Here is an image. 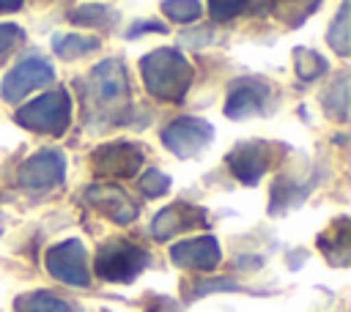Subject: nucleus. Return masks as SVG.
Wrapping results in <instances>:
<instances>
[{
  "instance_id": "nucleus-1",
  "label": "nucleus",
  "mask_w": 351,
  "mask_h": 312,
  "mask_svg": "<svg viewBox=\"0 0 351 312\" xmlns=\"http://www.w3.org/2000/svg\"><path fill=\"white\" fill-rule=\"evenodd\" d=\"M85 99V120L93 123H123L129 112V79L126 68L118 57H107L90 68L82 82Z\"/></svg>"
},
{
  "instance_id": "nucleus-2",
  "label": "nucleus",
  "mask_w": 351,
  "mask_h": 312,
  "mask_svg": "<svg viewBox=\"0 0 351 312\" xmlns=\"http://www.w3.org/2000/svg\"><path fill=\"white\" fill-rule=\"evenodd\" d=\"M143 85L154 99L162 101H181L192 85V66L176 47H159L140 57Z\"/></svg>"
},
{
  "instance_id": "nucleus-3",
  "label": "nucleus",
  "mask_w": 351,
  "mask_h": 312,
  "mask_svg": "<svg viewBox=\"0 0 351 312\" xmlns=\"http://www.w3.org/2000/svg\"><path fill=\"white\" fill-rule=\"evenodd\" d=\"M154 263L151 252L126 241V238H110L96 249L93 271L104 282H132L137 279L148 265Z\"/></svg>"
},
{
  "instance_id": "nucleus-4",
  "label": "nucleus",
  "mask_w": 351,
  "mask_h": 312,
  "mask_svg": "<svg viewBox=\"0 0 351 312\" xmlns=\"http://www.w3.org/2000/svg\"><path fill=\"white\" fill-rule=\"evenodd\" d=\"M16 123L27 131L60 137L71 123V96L66 90H49L16 109Z\"/></svg>"
},
{
  "instance_id": "nucleus-5",
  "label": "nucleus",
  "mask_w": 351,
  "mask_h": 312,
  "mask_svg": "<svg viewBox=\"0 0 351 312\" xmlns=\"http://www.w3.org/2000/svg\"><path fill=\"white\" fill-rule=\"evenodd\" d=\"M277 153H280V145L263 142V140H250V142H239L225 156V161L236 181L255 186L269 172V167L277 161Z\"/></svg>"
},
{
  "instance_id": "nucleus-6",
  "label": "nucleus",
  "mask_w": 351,
  "mask_h": 312,
  "mask_svg": "<svg viewBox=\"0 0 351 312\" xmlns=\"http://www.w3.org/2000/svg\"><path fill=\"white\" fill-rule=\"evenodd\" d=\"M47 271L52 279L63 282V285H74V287H88L90 285V271H88V255L80 238H69L60 241L55 246L47 249Z\"/></svg>"
},
{
  "instance_id": "nucleus-7",
  "label": "nucleus",
  "mask_w": 351,
  "mask_h": 312,
  "mask_svg": "<svg viewBox=\"0 0 351 312\" xmlns=\"http://www.w3.org/2000/svg\"><path fill=\"white\" fill-rule=\"evenodd\" d=\"M211 140L214 126L203 118H176L162 129V145L178 159H192L203 153Z\"/></svg>"
},
{
  "instance_id": "nucleus-8",
  "label": "nucleus",
  "mask_w": 351,
  "mask_h": 312,
  "mask_svg": "<svg viewBox=\"0 0 351 312\" xmlns=\"http://www.w3.org/2000/svg\"><path fill=\"white\" fill-rule=\"evenodd\" d=\"M63 178H66V156L55 148H44V151L33 153L30 159H25L19 167V175H16L19 186L33 194L60 186Z\"/></svg>"
},
{
  "instance_id": "nucleus-9",
  "label": "nucleus",
  "mask_w": 351,
  "mask_h": 312,
  "mask_svg": "<svg viewBox=\"0 0 351 312\" xmlns=\"http://www.w3.org/2000/svg\"><path fill=\"white\" fill-rule=\"evenodd\" d=\"M55 82V68L49 60L44 57H25L22 63H16L5 77H3V85H0V93L8 104H19L27 93L38 90V88H47Z\"/></svg>"
},
{
  "instance_id": "nucleus-10",
  "label": "nucleus",
  "mask_w": 351,
  "mask_h": 312,
  "mask_svg": "<svg viewBox=\"0 0 351 312\" xmlns=\"http://www.w3.org/2000/svg\"><path fill=\"white\" fill-rule=\"evenodd\" d=\"M271 85L261 77H241L230 85L228 90V101H225V115L233 120L241 118H252V115H263L271 109Z\"/></svg>"
},
{
  "instance_id": "nucleus-11",
  "label": "nucleus",
  "mask_w": 351,
  "mask_h": 312,
  "mask_svg": "<svg viewBox=\"0 0 351 312\" xmlns=\"http://www.w3.org/2000/svg\"><path fill=\"white\" fill-rule=\"evenodd\" d=\"M145 156L137 142H104L90 153V167L99 178H132Z\"/></svg>"
},
{
  "instance_id": "nucleus-12",
  "label": "nucleus",
  "mask_w": 351,
  "mask_h": 312,
  "mask_svg": "<svg viewBox=\"0 0 351 312\" xmlns=\"http://www.w3.org/2000/svg\"><path fill=\"white\" fill-rule=\"evenodd\" d=\"M82 200L85 205H90L93 211L104 213L107 219L118 222V224H129L137 219V205L132 203V197L115 186V183H90L85 192H82Z\"/></svg>"
},
{
  "instance_id": "nucleus-13",
  "label": "nucleus",
  "mask_w": 351,
  "mask_h": 312,
  "mask_svg": "<svg viewBox=\"0 0 351 312\" xmlns=\"http://www.w3.org/2000/svg\"><path fill=\"white\" fill-rule=\"evenodd\" d=\"M170 260L178 268H189V271H211L219 265L222 260V249L219 241L214 235H200V238H186L178 241L176 246H170Z\"/></svg>"
},
{
  "instance_id": "nucleus-14",
  "label": "nucleus",
  "mask_w": 351,
  "mask_h": 312,
  "mask_svg": "<svg viewBox=\"0 0 351 312\" xmlns=\"http://www.w3.org/2000/svg\"><path fill=\"white\" fill-rule=\"evenodd\" d=\"M206 222V211L189 203H173L167 208H162L154 219H151V235L156 241H167L176 233H184L189 227H197Z\"/></svg>"
},
{
  "instance_id": "nucleus-15",
  "label": "nucleus",
  "mask_w": 351,
  "mask_h": 312,
  "mask_svg": "<svg viewBox=\"0 0 351 312\" xmlns=\"http://www.w3.org/2000/svg\"><path fill=\"white\" fill-rule=\"evenodd\" d=\"M318 244H321V249H324V255H326V260L329 263H335V265H346L348 263V219H337L335 224H329V230L326 233H321L318 235Z\"/></svg>"
},
{
  "instance_id": "nucleus-16",
  "label": "nucleus",
  "mask_w": 351,
  "mask_h": 312,
  "mask_svg": "<svg viewBox=\"0 0 351 312\" xmlns=\"http://www.w3.org/2000/svg\"><path fill=\"white\" fill-rule=\"evenodd\" d=\"M14 309L16 312H80L71 301H66L55 293H47V290H30V293L19 296L14 301Z\"/></svg>"
},
{
  "instance_id": "nucleus-17",
  "label": "nucleus",
  "mask_w": 351,
  "mask_h": 312,
  "mask_svg": "<svg viewBox=\"0 0 351 312\" xmlns=\"http://www.w3.org/2000/svg\"><path fill=\"white\" fill-rule=\"evenodd\" d=\"M52 49L63 60H77L88 52H96L99 38L96 36H77V33H55L52 36Z\"/></svg>"
},
{
  "instance_id": "nucleus-18",
  "label": "nucleus",
  "mask_w": 351,
  "mask_h": 312,
  "mask_svg": "<svg viewBox=\"0 0 351 312\" xmlns=\"http://www.w3.org/2000/svg\"><path fill=\"white\" fill-rule=\"evenodd\" d=\"M324 0H271V14L285 22L288 27H299L307 16L315 14V8L321 5Z\"/></svg>"
},
{
  "instance_id": "nucleus-19",
  "label": "nucleus",
  "mask_w": 351,
  "mask_h": 312,
  "mask_svg": "<svg viewBox=\"0 0 351 312\" xmlns=\"http://www.w3.org/2000/svg\"><path fill=\"white\" fill-rule=\"evenodd\" d=\"M315 186V181H310V183H293L291 178H280L277 183H274V189H271V213H282L285 208H291V205H299V200L304 197V194H310V189Z\"/></svg>"
},
{
  "instance_id": "nucleus-20",
  "label": "nucleus",
  "mask_w": 351,
  "mask_h": 312,
  "mask_svg": "<svg viewBox=\"0 0 351 312\" xmlns=\"http://www.w3.org/2000/svg\"><path fill=\"white\" fill-rule=\"evenodd\" d=\"M348 0H343V5H340V11L335 14V19H332V25H329V33H326V41H329V47L337 52V55H348L351 52V14H348Z\"/></svg>"
},
{
  "instance_id": "nucleus-21",
  "label": "nucleus",
  "mask_w": 351,
  "mask_h": 312,
  "mask_svg": "<svg viewBox=\"0 0 351 312\" xmlns=\"http://www.w3.org/2000/svg\"><path fill=\"white\" fill-rule=\"evenodd\" d=\"M324 107L335 120H348V74H340L324 93Z\"/></svg>"
},
{
  "instance_id": "nucleus-22",
  "label": "nucleus",
  "mask_w": 351,
  "mask_h": 312,
  "mask_svg": "<svg viewBox=\"0 0 351 312\" xmlns=\"http://www.w3.org/2000/svg\"><path fill=\"white\" fill-rule=\"evenodd\" d=\"M293 68H296V74H299L302 79L313 82V79H318L324 71H329V63H326V57H321L315 49L296 47V49H293Z\"/></svg>"
},
{
  "instance_id": "nucleus-23",
  "label": "nucleus",
  "mask_w": 351,
  "mask_h": 312,
  "mask_svg": "<svg viewBox=\"0 0 351 312\" xmlns=\"http://www.w3.org/2000/svg\"><path fill=\"white\" fill-rule=\"evenodd\" d=\"M69 22L82 25V27H107L110 22H115V14L107 5L90 3V5H80V8L69 11Z\"/></svg>"
},
{
  "instance_id": "nucleus-24",
  "label": "nucleus",
  "mask_w": 351,
  "mask_h": 312,
  "mask_svg": "<svg viewBox=\"0 0 351 312\" xmlns=\"http://www.w3.org/2000/svg\"><path fill=\"white\" fill-rule=\"evenodd\" d=\"M162 14L178 25H186V22L200 19L203 5L200 0H162Z\"/></svg>"
},
{
  "instance_id": "nucleus-25",
  "label": "nucleus",
  "mask_w": 351,
  "mask_h": 312,
  "mask_svg": "<svg viewBox=\"0 0 351 312\" xmlns=\"http://www.w3.org/2000/svg\"><path fill=\"white\" fill-rule=\"evenodd\" d=\"M137 189L145 197H162L170 192V175H165L162 170H145L137 181Z\"/></svg>"
},
{
  "instance_id": "nucleus-26",
  "label": "nucleus",
  "mask_w": 351,
  "mask_h": 312,
  "mask_svg": "<svg viewBox=\"0 0 351 312\" xmlns=\"http://www.w3.org/2000/svg\"><path fill=\"white\" fill-rule=\"evenodd\" d=\"M25 41V30L14 22H3L0 25V63Z\"/></svg>"
},
{
  "instance_id": "nucleus-27",
  "label": "nucleus",
  "mask_w": 351,
  "mask_h": 312,
  "mask_svg": "<svg viewBox=\"0 0 351 312\" xmlns=\"http://www.w3.org/2000/svg\"><path fill=\"white\" fill-rule=\"evenodd\" d=\"M247 5V0H208V11L217 22H228L236 14H241Z\"/></svg>"
},
{
  "instance_id": "nucleus-28",
  "label": "nucleus",
  "mask_w": 351,
  "mask_h": 312,
  "mask_svg": "<svg viewBox=\"0 0 351 312\" xmlns=\"http://www.w3.org/2000/svg\"><path fill=\"white\" fill-rule=\"evenodd\" d=\"M195 290H197V296H203V293H214V290H239V285L233 279H211V282H200Z\"/></svg>"
},
{
  "instance_id": "nucleus-29",
  "label": "nucleus",
  "mask_w": 351,
  "mask_h": 312,
  "mask_svg": "<svg viewBox=\"0 0 351 312\" xmlns=\"http://www.w3.org/2000/svg\"><path fill=\"white\" fill-rule=\"evenodd\" d=\"M140 33H167V27L162 25V22H137V25H132L129 27V33H126V38H137Z\"/></svg>"
},
{
  "instance_id": "nucleus-30",
  "label": "nucleus",
  "mask_w": 351,
  "mask_h": 312,
  "mask_svg": "<svg viewBox=\"0 0 351 312\" xmlns=\"http://www.w3.org/2000/svg\"><path fill=\"white\" fill-rule=\"evenodd\" d=\"M25 0H0V11H16Z\"/></svg>"
}]
</instances>
